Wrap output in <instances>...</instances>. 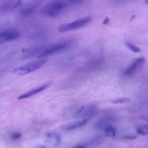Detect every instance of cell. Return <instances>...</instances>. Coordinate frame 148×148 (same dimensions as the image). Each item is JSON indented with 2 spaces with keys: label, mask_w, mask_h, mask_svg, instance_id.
Masks as SVG:
<instances>
[{
  "label": "cell",
  "mask_w": 148,
  "mask_h": 148,
  "mask_svg": "<svg viewBox=\"0 0 148 148\" xmlns=\"http://www.w3.org/2000/svg\"><path fill=\"white\" fill-rule=\"evenodd\" d=\"M47 61V60L42 59L24 65L16 68L13 69L11 73L14 74L23 75L33 72L40 68Z\"/></svg>",
  "instance_id": "cell-1"
},
{
  "label": "cell",
  "mask_w": 148,
  "mask_h": 148,
  "mask_svg": "<svg viewBox=\"0 0 148 148\" xmlns=\"http://www.w3.org/2000/svg\"><path fill=\"white\" fill-rule=\"evenodd\" d=\"M64 2L55 1L49 3L42 8V13L44 15L51 18L56 17L65 6Z\"/></svg>",
  "instance_id": "cell-2"
},
{
  "label": "cell",
  "mask_w": 148,
  "mask_h": 148,
  "mask_svg": "<svg viewBox=\"0 0 148 148\" xmlns=\"http://www.w3.org/2000/svg\"><path fill=\"white\" fill-rule=\"evenodd\" d=\"M90 17L78 19L72 23L62 24L59 26L58 30L60 32H64L80 27L88 23L90 20Z\"/></svg>",
  "instance_id": "cell-3"
},
{
  "label": "cell",
  "mask_w": 148,
  "mask_h": 148,
  "mask_svg": "<svg viewBox=\"0 0 148 148\" xmlns=\"http://www.w3.org/2000/svg\"><path fill=\"white\" fill-rule=\"evenodd\" d=\"M20 35L18 31L14 29H4L0 33V43L13 41L17 39Z\"/></svg>",
  "instance_id": "cell-4"
},
{
  "label": "cell",
  "mask_w": 148,
  "mask_h": 148,
  "mask_svg": "<svg viewBox=\"0 0 148 148\" xmlns=\"http://www.w3.org/2000/svg\"><path fill=\"white\" fill-rule=\"evenodd\" d=\"M66 45L64 43L54 44L42 51L38 55L39 58H42L50 55L64 48Z\"/></svg>",
  "instance_id": "cell-5"
},
{
  "label": "cell",
  "mask_w": 148,
  "mask_h": 148,
  "mask_svg": "<svg viewBox=\"0 0 148 148\" xmlns=\"http://www.w3.org/2000/svg\"><path fill=\"white\" fill-rule=\"evenodd\" d=\"M96 108V106L94 104L82 107L77 111L75 116L80 118L90 116L95 112Z\"/></svg>",
  "instance_id": "cell-6"
},
{
  "label": "cell",
  "mask_w": 148,
  "mask_h": 148,
  "mask_svg": "<svg viewBox=\"0 0 148 148\" xmlns=\"http://www.w3.org/2000/svg\"><path fill=\"white\" fill-rule=\"evenodd\" d=\"M41 3V1H35L25 5L21 10V14L24 16L29 14L33 12Z\"/></svg>",
  "instance_id": "cell-7"
},
{
  "label": "cell",
  "mask_w": 148,
  "mask_h": 148,
  "mask_svg": "<svg viewBox=\"0 0 148 148\" xmlns=\"http://www.w3.org/2000/svg\"><path fill=\"white\" fill-rule=\"evenodd\" d=\"M144 57H141L135 60L124 72L125 75H128L133 73L136 69L142 65L145 62Z\"/></svg>",
  "instance_id": "cell-8"
},
{
  "label": "cell",
  "mask_w": 148,
  "mask_h": 148,
  "mask_svg": "<svg viewBox=\"0 0 148 148\" xmlns=\"http://www.w3.org/2000/svg\"><path fill=\"white\" fill-rule=\"evenodd\" d=\"M87 121L86 119L72 121L64 125L62 128L64 130H73L83 125L86 123Z\"/></svg>",
  "instance_id": "cell-9"
},
{
  "label": "cell",
  "mask_w": 148,
  "mask_h": 148,
  "mask_svg": "<svg viewBox=\"0 0 148 148\" xmlns=\"http://www.w3.org/2000/svg\"><path fill=\"white\" fill-rule=\"evenodd\" d=\"M20 1H13L7 2L1 5L0 7L1 12H6L15 8L21 4Z\"/></svg>",
  "instance_id": "cell-10"
},
{
  "label": "cell",
  "mask_w": 148,
  "mask_h": 148,
  "mask_svg": "<svg viewBox=\"0 0 148 148\" xmlns=\"http://www.w3.org/2000/svg\"><path fill=\"white\" fill-rule=\"evenodd\" d=\"M43 48V46H37L32 47L23 54L22 56L23 58L25 59L34 56L38 53L41 51Z\"/></svg>",
  "instance_id": "cell-11"
},
{
  "label": "cell",
  "mask_w": 148,
  "mask_h": 148,
  "mask_svg": "<svg viewBox=\"0 0 148 148\" xmlns=\"http://www.w3.org/2000/svg\"><path fill=\"white\" fill-rule=\"evenodd\" d=\"M114 119L112 116H108L100 119L97 123V127L101 129H105L110 126V125L113 122Z\"/></svg>",
  "instance_id": "cell-12"
},
{
  "label": "cell",
  "mask_w": 148,
  "mask_h": 148,
  "mask_svg": "<svg viewBox=\"0 0 148 148\" xmlns=\"http://www.w3.org/2000/svg\"><path fill=\"white\" fill-rule=\"evenodd\" d=\"M49 84H47L40 87L33 89L19 96L18 98V100L26 98L31 97L38 92L43 90L49 86Z\"/></svg>",
  "instance_id": "cell-13"
},
{
  "label": "cell",
  "mask_w": 148,
  "mask_h": 148,
  "mask_svg": "<svg viewBox=\"0 0 148 148\" xmlns=\"http://www.w3.org/2000/svg\"><path fill=\"white\" fill-rule=\"evenodd\" d=\"M106 134L110 137H114L116 134V130L113 127L109 126L104 130Z\"/></svg>",
  "instance_id": "cell-14"
},
{
  "label": "cell",
  "mask_w": 148,
  "mask_h": 148,
  "mask_svg": "<svg viewBox=\"0 0 148 148\" xmlns=\"http://www.w3.org/2000/svg\"><path fill=\"white\" fill-rule=\"evenodd\" d=\"M130 102V99L126 98H120L113 100L112 101V103L116 104L122 103Z\"/></svg>",
  "instance_id": "cell-15"
},
{
  "label": "cell",
  "mask_w": 148,
  "mask_h": 148,
  "mask_svg": "<svg viewBox=\"0 0 148 148\" xmlns=\"http://www.w3.org/2000/svg\"><path fill=\"white\" fill-rule=\"evenodd\" d=\"M126 44L131 50L134 52H139L141 51L140 48L130 43L127 42Z\"/></svg>",
  "instance_id": "cell-16"
},
{
  "label": "cell",
  "mask_w": 148,
  "mask_h": 148,
  "mask_svg": "<svg viewBox=\"0 0 148 148\" xmlns=\"http://www.w3.org/2000/svg\"><path fill=\"white\" fill-rule=\"evenodd\" d=\"M21 136V134L18 132L13 133L11 135V138L13 140H16L19 139Z\"/></svg>",
  "instance_id": "cell-17"
},
{
  "label": "cell",
  "mask_w": 148,
  "mask_h": 148,
  "mask_svg": "<svg viewBox=\"0 0 148 148\" xmlns=\"http://www.w3.org/2000/svg\"><path fill=\"white\" fill-rule=\"evenodd\" d=\"M124 138L128 139H133L136 138V136H134L127 135L123 136Z\"/></svg>",
  "instance_id": "cell-18"
},
{
  "label": "cell",
  "mask_w": 148,
  "mask_h": 148,
  "mask_svg": "<svg viewBox=\"0 0 148 148\" xmlns=\"http://www.w3.org/2000/svg\"><path fill=\"white\" fill-rule=\"evenodd\" d=\"M109 19L108 17H106L104 20L103 24H107L109 22Z\"/></svg>",
  "instance_id": "cell-19"
},
{
  "label": "cell",
  "mask_w": 148,
  "mask_h": 148,
  "mask_svg": "<svg viewBox=\"0 0 148 148\" xmlns=\"http://www.w3.org/2000/svg\"><path fill=\"white\" fill-rule=\"evenodd\" d=\"M136 16L135 15H133L130 18V21H132L135 18Z\"/></svg>",
  "instance_id": "cell-20"
},
{
  "label": "cell",
  "mask_w": 148,
  "mask_h": 148,
  "mask_svg": "<svg viewBox=\"0 0 148 148\" xmlns=\"http://www.w3.org/2000/svg\"><path fill=\"white\" fill-rule=\"evenodd\" d=\"M75 148H85V147L83 146H78Z\"/></svg>",
  "instance_id": "cell-21"
},
{
  "label": "cell",
  "mask_w": 148,
  "mask_h": 148,
  "mask_svg": "<svg viewBox=\"0 0 148 148\" xmlns=\"http://www.w3.org/2000/svg\"><path fill=\"white\" fill-rule=\"evenodd\" d=\"M145 2L146 3L148 4V0L145 1Z\"/></svg>",
  "instance_id": "cell-22"
},
{
  "label": "cell",
  "mask_w": 148,
  "mask_h": 148,
  "mask_svg": "<svg viewBox=\"0 0 148 148\" xmlns=\"http://www.w3.org/2000/svg\"></svg>",
  "instance_id": "cell-23"
}]
</instances>
